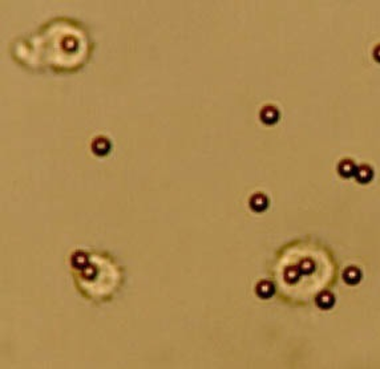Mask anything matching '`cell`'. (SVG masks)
<instances>
[{
	"label": "cell",
	"instance_id": "cell-10",
	"mask_svg": "<svg viewBox=\"0 0 380 369\" xmlns=\"http://www.w3.org/2000/svg\"><path fill=\"white\" fill-rule=\"evenodd\" d=\"M372 56H373V59H375V61L380 63V44H377L376 47L373 48Z\"/></svg>",
	"mask_w": 380,
	"mask_h": 369
},
{
	"label": "cell",
	"instance_id": "cell-2",
	"mask_svg": "<svg viewBox=\"0 0 380 369\" xmlns=\"http://www.w3.org/2000/svg\"><path fill=\"white\" fill-rule=\"evenodd\" d=\"M90 149L97 157H105L108 156L111 149H112V144L107 137H97L92 142Z\"/></svg>",
	"mask_w": 380,
	"mask_h": 369
},
{
	"label": "cell",
	"instance_id": "cell-7",
	"mask_svg": "<svg viewBox=\"0 0 380 369\" xmlns=\"http://www.w3.org/2000/svg\"><path fill=\"white\" fill-rule=\"evenodd\" d=\"M255 292L259 298L270 299L275 292V284L270 280H261L255 287Z\"/></svg>",
	"mask_w": 380,
	"mask_h": 369
},
{
	"label": "cell",
	"instance_id": "cell-9",
	"mask_svg": "<svg viewBox=\"0 0 380 369\" xmlns=\"http://www.w3.org/2000/svg\"><path fill=\"white\" fill-rule=\"evenodd\" d=\"M72 266L75 267L76 270H84L89 266V257L86 255V253L84 251H76L73 254V257L71 259Z\"/></svg>",
	"mask_w": 380,
	"mask_h": 369
},
{
	"label": "cell",
	"instance_id": "cell-8",
	"mask_svg": "<svg viewBox=\"0 0 380 369\" xmlns=\"http://www.w3.org/2000/svg\"><path fill=\"white\" fill-rule=\"evenodd\" d=\"M315 303L317 306L321 308V310H331L334 304H335V296L331 294L330 291H323L318 295L315 298Z\"/></svg>",
	"mask_w": 380,
	"mask_h": 369
},
{
	"label": "cell",
	"instance_id": "cell-4",
	"mask_svg": "<svg viewBox=\"0 0 380 369\" xmlns=\"http://www.w3.org/2000/svg\"><path fill=\"white\" fill-rule=\"evenodd\" d=\"M356 169H358V166L355 165L354 161L348 160V158H344V160H342L338 164V173H339V175L343 177V178L355 177Z\"/></svg>",
	"mask_w": 380,
	"mask_h": 369
},
{
	"label": "cell",
	"instance_id": "cell-3",
	"mask_svg": "<svg viewBox=\"0 0 380 369\" xmlns=\"http://www.w3.org/2000/svg\"><path fill=\"white\" fill-rule=\"evenodd\" d=\"M249 206L255 213H263L268 207V198L263 193H255L250 197Z\"/></svg>",
	"mask_w": 380,
	"mask_h": 369
},
{
	"label": "cell",
	"instance_id": "cell-1",
	"mask_svg": "<svg viewBox=\"0 0 380 369\" xmlns=\"http://www.w3.org/2000/svg\"><path fill=\"white\" fill-rule=\"evenodd\" d=\"M279 110H278L275 106H272V105H267L265 108H262L261 112H259V119H261L265 125H267V127L275 125V124L279 121Z\"/></svg>",
	"mask_w": 380,
	"mask_h": 369
},
{
	"label": "cell",
	"instance_id": "cell-5",
	"mask_svg": "<svg viewBox=\"0 0 380 369\" xmlns=\"http://www.w3.org/2000/svg\"><path fill=\"white\" fill-rule=\"evenodd\" d=\"M355 178H356V182L361 183V185H367V183H369L373 179L372 168L368 166V165H360L356 169Z\"/></svg>",
	"mask_w": 380,
	"mask_h": 369
},
{
	"label": "cell",
	"instance_id": "cell-6",
	"mask_svg": "<svg viewBox=\"0 0 380 369\" xmlns=\"http://www.w3.org/2000/svg\"><path fill=\"white\" fill-rule=\"evenodd\" d=\"M343 280L348 286H356L361 280V271L355 266H350L343 272Z\"/></svg>",
	"mask_w": 380,
	"mask_h": 369
}]
</instances>
